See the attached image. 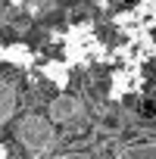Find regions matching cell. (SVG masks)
<instances>
[{"label":"cell","instance_id":"cell-4","mask_svg":"<svg viewBox=\"0 0 156 159\" xmlns=\"http://www.w3.org/2000/svg\"><path fill=\"white\" fill-rule=\"evenodd\" d=\"M116 159H156V143H134V147H125Z\"/></svg>","mask_w":156,"mask_h":159},{"label":"cell","instance_id":"cell-3","mask_svg":"<svg viewBox=\"0 0 156 159\" xmlns=\"http://www.w3.org/2000/svg\"><path fill=\"white\" fill-rule=\"evenodd\" d=\"M16 112V88L10 81L0 78V125L10 122V116Z\"/></svg>","mask_w":156,"mask_h":159},{"label":"cell","instance_id":"cell-1","mask_svg":"<svg viewBox=\"0 0 156 159\" xmlns=\"http://www.w3.org/2000/svg\"><path fill=\"white\" fill-rule=\"evenodd\" d=\"M16 134H19L22 147L31 150V153H47L53 147V140H56V131H53L50 119H41V116H25L19 122V131Z\"/></svg>","mask_w":156,"mask_h":159},{"label":"cell","instance_id":"cell-2","mask_svg":"<svg viewBox=\"0 0 156 159\" xmlns=\"http://www.w3.org/2000/svg\"><path fill=\"white\" fill-rule=\"evenodd\" d=\"M50 116H53V122H72L75 116H81V103L75 97H56L50 103Z\"/></svg>","mask_w":156,"mask_h":159}]
</instances>
